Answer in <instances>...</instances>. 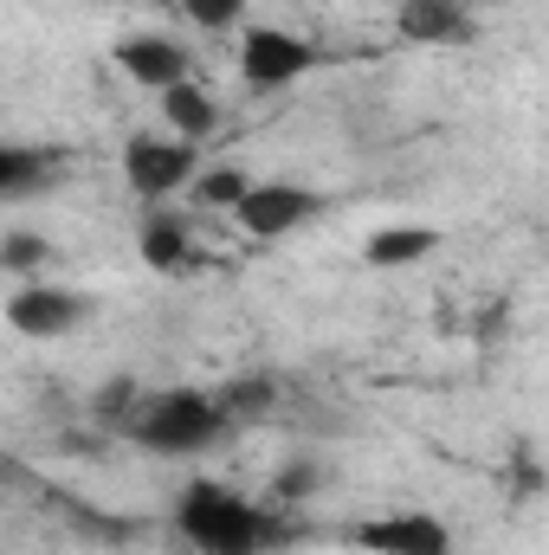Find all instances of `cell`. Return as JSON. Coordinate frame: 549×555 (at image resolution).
<instances>
[{
	"instance_id": "6da1fadb",
	"label": "cell",
	"mask_w": 549,
	"mask_h": 555,
	"mask_svg": "<svg viewBox=\"0 0 549 555\" xmlns=\"http://www.w3.org/2000/svg\"><path fill=\"white\" fill-rule=\"evenodd\" d=\"M175 524H181V537H188L201 555H272L278 550L272 517H266L259 504H246L240 491L214 485V478H201V485L181 491Z\"/></svg>"
},
{
	"instance_id": "7a4b0ae2",
	"label": "cell",
	"mask_w": 549,
	"mask_h": 555,
	"mask_svg": "<svg viewBox=\"0 0 549 555\" xmlns=\"http://www.w3.org/2000/svg\"><path fill=\"white\" fill-rule=\"evenodd\" d=\"M130 433H137V446H149L155 459H194V452L220 446L233 426H227V414L214 408V395L168 388V395H149V401H137Z\"/></svg>"
},
{
	"instance_id": "3957f363",
	"label": "cell",
	"mask_w": 549,
	"mask_h": 555,
	"mask_svg": "<svg viewBox=\"0 0 549 555\" xmlns=\"http://www.w3.org/2000/svg\"><path fill=\"white\" fill-rule=\"evenodd\" d=\"M310 65H317V46L297 39V33H284V26H246V39H240V78L253 91H284Z\"/></svg>"
},
{
	"instance_id": "277c9868",
	"label": "cell",
	"mask_w": 549,
	"mask_h": 555,
	"mask_svg": "<svg viewBox=\"0 0 549 555\" xmlns=\"http://www.w3.org/2000/svg\"><path fill=\"white\" fill-rule=\"evenodd\" d=\"M194 168H201V155L181 137H137L124 149V181H130L137 201H168L175 188L194 181Z\"/></svg>"
},
{
	"instance_id": "5b68a950",
	"label": "cell",
	"mask_w": 549,
	"mask_h": 555,
	"mask_svg": "<svg viewBox=\"0 0 549 555\" xmlns=\"http://www.w3.org/2000/svg\"><path fill=\"white\" fill-rule=\"evenodd\" d=\"M317 207H323V201H317L310 188H297V181H253V188L233 201V220H240L253 240H284V233L310 227Z\"/></svg>"
},
{
	"instance_id": "8992f818",
	"label": "cell",
	"mask_w": 549,
	"mask_h": 555,
	"mask_svg": "<svg viewBox=\"0 0 549 555\" xmlns=\"http://www.w3.org/2000/svg\"><path fill=\"white\" fill-rule=\"evenodd\" d=\"M85 317H91V297L59 291V284H26V291H13V297H7V323H13L20 336H33V343L72 336Z\"/></svg>"
},
{
	"instance_id": "52a82bcc",
	"label": "cell",
	"mask_w": 549,
	"mask_h": 555,
	"mask_svg": "<svg viewBox=\"0 0 549 555\" xmlns=\"http://www.w3.org/2000/svg\"><path fill=\"white\" fill-rule=\"evenodd\" d=\"M356 543L369 555H452V530L433 511H395V517H369Z\"/></svg>"
},
{
	"instance_id": "ba28073f",
	"label": "cell",
	"mask_w": 549,
	"mask_h": 555,
	"mask_svg": "<svg viewBox=\"0 0 549 555\" xmlns=\"http://www.w3.org/2000/svg\"><path fill=\"white\" fill-rule=\"evenodd\" d=\"M395 26L413 46H472L478 39V20L465 0H401Z\"/></svg>"
},
{
	"instance_id": "9c48e42d",
	"label": "cell",
	"mask_w": 549,
	"mask_h": 555,
	"mask_svg": "<svg viewBox=\"0 0 549 555\" xmlns=\"http://www.w3.org/2000/svg\"><path fill=\"white\" fill-rule=\"evenodd\" d=\"M117 72H124L130 85H142V91H168L175 78H188V52H181L175 39L137 33V39L117 46Z\"/></svg>"
},
{
	"instance_id": "30bf717a",
	"label": "cell",
	"mask_w": 549,
	"mask_h": 555,
	"mask_svg": "<svg viewBox=\"0 0 549 555\" xmlns=\"http://www.w3.org/2000/svg\"><path fill=\"white\" fill-rule=\"evenodd\" d=\"M155 98H162V124H168L181 142H201L214 124H220V104H214L194 78H175V85H168V91H155Z\"/></svg>"
},
{
	"instance_id": "8fae6325",
	"label": "cell",
	"mask_w": 549,
	"mask_h": 555,
	"mask_svg": "<svg viewBox=\"0 0 549 555\" xmlns=\"http://www.w3.org/2000/svg\"><path fill=\"white\" fill-rule=\"evenodd\" d=\"M433 253H439V233H433V227H375L369 246H362V259H369L375 272H401V266H420V259H433Z\"/></svg>"
},
{
	"instance_id": "7c38bea8",
	"label": "cell",
	"mask_w": 549,
	"mask_h": 555,
	"mask_svg": "<svg viewBox=\"0 0 549 555\" xmlns=\"http://www.w3.org/2000/svg\"><path fill=\"white\" fill-rule=\"evenodd\" d=\"M137 253H142V266H149V272H181V266L194 259V233H188V220L155 214V220L137 233Z\"/></svg>"
},
{
	"instance_id": "4fadbf2b",
	"label": "cell",
	"mask_w": 549,
	"mask_h": 555,
	"mask_svg": "<svg viewBox=\"0 0 549 555\" xmlns=\"http://www.w3.org/2000/svg\"><path fill=\"white\" fill-rule=\"evenodd\" d=\"M46 168H52V155H46V149H26V142H0V201H13V194L39 188V181H46Z\"/></svg>"
},
{
	"instance_id": "5bb4252c",
	"label": "cell",
	"mask_w": 549,
	"mask_h": 555,
	"mask_svg": "<svg viewBox=\"0 0 549 555\" xmlns=\"http://www.w3.org/2000/svg\"><path fill=\"white\" fill-rule=\"evenodd\" d=\"M272 401H278V382H272V375H246V382H227V395H214V408L227 414V426L259 420Z\"/></svg>"
},
{
	"instance_id": "9a60e30c",
	"label": "cell",
	"mask_w": 549,
	"mask_h": 555,
	"mask_svg": "<svg viewBox=\"0 0 549 555\" xmlns=\"http://www.w3.org/2000/svg\"><path fill=\"white\" fill-rule=\"evenodd\" d=\"M253 188V175L246 168H233V162H220V168H194V201L201 207H227L233 214V201Z\"/></svg>"
},
{
	"instance_id": "2e32d148",
	"label": "cell",
	"mask_w": 549,
	"mask_h": 555,
	"mask_svg": "<svg viewBox=\"0 0 549 555\" xmlns=\"http://www.w3.org/2000/svg\"><path fill=\"white\" fill-rule=\"evenodd\" d=\"M46 259H52V246H46L39 233H26V227L0 240V272H26V278H33L39 266H46Z\"/></svg>"
},
{
	"instance_id": "e0dca14e",
	"label": "cell",
	"mask_w": 549,
	"mask_h": 555,
	"mask_svg": "<svg viewBox=\"0 0 549 555\" xmlns=\"http://www.w3.org/2000/svg\"><path fill=\"white\" fill-rule=\"evenodd\" d=\"M181 7H188V20L207 26V33H227V26L246 20V0H181Z\"/></svg>"
},
{
	"instance_id": "ac0fdd59",
	"label": "cell",
	"mask_w": 549,
	"mask_h": 555,
	"mask_svg": "<svg viewBox=\"0 0 549 555\" xmlns=\"http://www.w3.org/2000/svg\"><path fill=\"white\" fill-rule=\"evenodd\" d=\"M317 478H323V472H317V459H291V465L278 472V498H291V504H304V498L317 491Z\"/></svg>"
},
{
	"instance_id": "d6986e66",
	"label": "cell",
	"mask_w": 549,
	"mask_h": 555,
	"mask_svg": "<svg viewBox=\"0 0 549 555\" xmlns=\"http://www.w3.org/2000/svg\"><path fill=\"white\" fill-rule=\"evenodd\" d=\"M0 472H7V465H0Z\"/></svg>"
}]
</instances>
